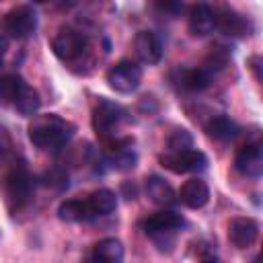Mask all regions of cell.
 Instances as JSON below:
<instances>
[{
  "mask_svg": "<svg viewBox=\"0 0 263 263\" xmlns=\"http://www.w3.org/2000/svg\"><path fill=\"white\" fill-rule=\"evenodd\" d=\"M74 134V125L55 113L37 115L29 125V140L41 150H60Z\"/></svg>",
  "mask_w": 263,
  "mask_h": 263,
  "instance_id": "6da1fadb",
  "label": "cell"
},
{
  "mask_svg": "<svg viewBox=\"0 0 263 263\" xmlns=\"http://www.w3.org/2000/svg\"><path fill=\"white\" fill-rule=\"evenodd\" d=\"M107 82L115 92L129 95L142 82V68L132 60H121L107 72Z\"/></svg>",
  "mask_w": 263,
  "mask_h": 263,
  "instance_id": "7a4b0ae2",
  "label": "cell"
},
{
  "mask_svg": "<svg viewBox=\"0 0 263 263\" xmlns=\"http://www.w3.org/2000/svg\"><path fill=\"white\" fill-rule=\"evenodd\" d=\"M160 164L171 173H201L208 168V156L201 150H183V152H166L158 156Z\"/></svg>",
  "mask_w": 263,
  "mask_h": 263,
  "instance_id": "3957f363",
  "label": "cell"
},
{
  "mask_svg": "<svg viewBox=\"0 0 263 263\" xmlns=\"http://www.w3.org/2000/svg\"><path fill=\"white\" fill-rule=\"evenodd\" d=\"M86 45H88L86 35L80 33L78 29H72V27H62L51 41L53 53L64 62H72V60L80 58L84 53Z\"/></svg>",
  "mask_w": 263,
  "mask_h": 263,
  "instance_id": "277c9868",
  "label": "cell"
},
{
  "mask_svg": "<svg viewBox=\"0 0 263 263\" xmlns=\"http://www.w3.org/2000/svg\"><path fill=\"white\" fill-rule=\"evenodd\" d=\"M4 31L14 39H27L37 29V14L29 4H18L4 14Z\"/></svg>",
  "mask_w": 263,
  "mask_h": 263,
  "instance_id": "5b68a950",
  "label": "cell"
},
{
  "mask_svg": "<svg viewBox=\"0 0 263 263\" xmlns=\"http://www.w3.org/2000/svg\"><path fill=\"white\" fill-rule=\"evenodd\" d=\"M121 107L107 101V99H101L97 103V107L92 109V127L95 132L101 136V138H109L115 129V125L121 121Z\"/></svg>",
  "mask_w": 263,
  "mask_h": 263,
  "instance_id": "8992f818",
  "label": "cell"
},
{
  "mask_svg": "<svg viewBox=\"0 0 263 263\" xmlns=\"http://www.w3.org/2000/svg\"><path fill=\"white\" fill-rule=\"evenodd\" d=\"M214 18H216V29L222 31L224 35L245 37L251 33V23L230 6H222V8L214 10Z\"/></svg>",
  "mask_w": 263,
  "mask_h": 263,
  "instance_id": "52a82bcc",
  "label": "cell"
},
{
  "mask_svg": "<svg viewBox=\"0 0 263 263\" xmlns=\"http://www.w3.org/2000/svg\"><path fill=\"white\" fill-rule=\"evenodd\" d=\"M4 187H6V195H8V201L14 203L16 208L25 205L31 197V191H33V183H31V177L29 173L21 166V168H14L6 175V181H4Z\"/></svg>",
  "mask_w": 263,
  "mask_h": 263,
  "instance_id": "ba28073f",
  "label": "cell"
},
{
  "mask_svg": "<svg viewBox=\"0 0 263 263\" xmlns=\"http://www.w3.org/2000/svg\"><path fill=\"white\" fill-rule=\"evenodd\" d=\"M134 49H136V55L140 58V62H144L148 66L158 64L160 58H162L160 37L154 31H148V29L136 33V37H134Z\"/></svg>",
  "mask_w": 263,
  "mask_h": 263,
  "instance_id": "9c48e42d",
  "label": "cell"
},
{
  "mask_svg": "<svg viewBox=\"0 0 263 263\" xmlns=\"http://www.w3.org/2000/svg\"><path fill=\"white\" fill-rule=\"evenodd\" d=\"M183 226V218L181 214H175L171 210H162V212H156L152 216H148L144 222H142V228L148 236H164V234H171L175 230H179Z\"/></svg>",
  "mask_w": 263,
  "mask_h": 263,
  "instance_id": "30bf717a",
  "label": "cell"
},
{
  "mask_svg": "<svg viewBox=\"0 0 263 263\" xmlns=\"http://www.w3.org/2000/svg\"><path fill=\"white\" fill-rule=\"evenodd\" d=\"M259 236V222L255 218H232L228 224V238L236 249L251 247Z\"/></svg>",
  "mask_w": 263,
  "mask_h": 263,
  "instance_id": "8fae6325",
  "label": "cell"
},
{
  "mask_svg": "<svg viewBox=\"0 0 263 263\" xmlns=\"http://www.w3.org/2000/svg\"><path fill=\"white\" fill-rule=\"evenodd\" d=\"M234 166L238 173L247 177H259L263 171V152L259 144H245L236 156H234Z\"/></svg>",
  "mask_w": 263,
  "mask_h": 263,
  "instance_id": "7c38bea8",
  "label": "cell"
},
{
  "mask_svg": "<svg viewBox=\"0 0 263 263\" xmlns=\"http://www.w3.org/2000/svg\"><path fill=\"white\" fill-rule=\"evenodd\" d=\"M179 197L187 208L199 210L210 201V187L201 179H189V181L183 183V187L179 191Z\"/></svg>",
  "mask_w": 263,
  "mask_h": 263,
  "instance_id": "4fadbf2b",
  "label": "cell"
},
{
  "mask_svg": "<svg viewBox=\"0 0 263 263\" xmlns=\"http://www.w3.org/2000/svg\"><path fill=\"white\" fill-rule=\"evenodd\" d=\"M216 29L214 8L208 4H193L189 8V31L197 37H203Z\"/></svg>",
  "mask_w": 263,
  "mask_h": 263,
  "instance_id": "5bb4252c",
  "label": "cell"
},
{
  "mask_svg": "<svg viewBox=\"0 0 263 263\" xmlns=\"http://www.w3.org/2000/svg\"><path fill=\"white\" fill-rule=\"evenodd\" d=\"M58 218L64 222H88L97 216L90 210L88 199H66L58 205Z\"/></svg>",
  "mask_w": 263,
  "mask_h": 263,
  "instance_id": "9a60e30c",
  "label": "cell"
},
{
  "mask_svg": "<svg viewBox=\"0 0 263 263\" xmlns=\"http://www.w3.org/2000/svg\"><path fill=\"white\" fill-rule=\"evenodd\" d=\"M146 195L156 205H173V203H177L175 189L158 175H150L146 179Z\"/></svg>",
  "mask_w": 263,
  "mask_h": 263,
  "instance_id": "2e32d148",
  "label": "cell"
},
{
  "mask_svg": "<svg viewBox=\"0 0 263 263\" xmlns=\"http://www.w3.org/2000/svg\"><path fill=\"white\" fill-rule=\"evenodd\" d=\"M95 263H121L123 261V245L117 238H103L92 249Z\"/></svg>",
  "mask_w": 263,
  "mask_h": 263,
  "instance_id": "e0dca14e",
  "label": "cell"
},
{
  "mask_svg": "<svg viewBox=\"0 0 263 263\" xmlns=\"http://www.w3.org/2000/svg\"><path fill=\"white\" fill-rule=\"evenodd\" d=\"M27 88V82L18 74H6L0 78V103L2 105H14L23 90Z\"/></svg>",
  "mask_w": 263,
  "mask_h": 263,
  "instance_id": "ac0fdd59",
  "label": "cell"
},
{
  "mask_svg": "<svg viewBox=\"0 0 263 263\" xmlns=\"http://www.w3.org/2000/svg\"><path fill=\"white\" fill-rule=\"evenodd\" d=\"M205 132H208V136L214 138V140L228 142V140L236 138V134H238V125H236L230 117H226V115H218V117H212V119H210V123L205 125Z\"/></svg>",
  "mask_w": 263,
  "mask_h": 263,
  "instance_id": "d6986e66",
  "label": "cell"
},
{
  "mask_svg": "<svg viewBox=\"0 0 263 263\" xmlns=\"http://www.w3.org/2000/svg\"><path fill=\"white\" fill-rule=\"evenodd\" d=\"M88 205L95 212V216H107L117 208V195L111 189H97L88 197Z\"/></svg>",
  "mask_w": 263,
  "mask_h": 263,
  "instance_id": "ffe728a7",
  "label": "cell"
},
{
  "mask_svg": "<svg viewBox=\"0 0 263 263\" xmlns=\"http://www.w3.org/2000/svg\"><path fill=\"white\" fill-rule=\"evenodd\" d=\"M212 82V74L205 68H191V70H183L181 76V84L189 90H205Z\"/></svg>",
  "mask_w": 263,
  "mask_h": 263,
  "instance_id": "44dd1931",
  "label": "cell"
},
{
  "mask_svg": "<svg viewBox=\"0 0 263 263\" xmlns=\"http://www.w3.org/2000/svg\"><path fill=\"white\" fill-rule=\"evenodd\" d=\"M39 105H41V99H39L37 90L31 88L29 84H27V88L23 90V95L18 97V101L14 103V107H16L23 115H33V113L39 109Z\"/></svg>",
  "mask_w": 263,
  "mask_h": 263,
  "instance_id": "7402d4cb",
  "label": "cell"
},
{
  "mask_svg": "<svg viewBox=\"0 0 263 263\" xmlns=\"http://www.w3.org/2000/svg\"><path fill=\"white\" fill-rule=\"evenodd\" d=\"M168 150L171 152H183V150H191L193 146V138L187 129H175L171 136H168Z\"/></svg>",
  "mask_w": 263,
  "mask_h": 263,
  "instance_id": "603a6c76",
  "label": "cell"
},
{
  "mask_svg": "<svg viewBox=\"0 0 263 263\" xmlns=\"http://www.w3.org/2000/svg\"><path fill=\"white\" fill-rule=\"evenodd\" d=\"M136 160H138V156H136L129 148H125V150H117V152L109 158V164H111V168H115V171H129V168L136 166Z\"/></svg>",
  "mask_w": 263,
  "mask_h": 263,
  "instance_id": "cb8c5ba5",
  "label": "cell"
},
{
  "mask_svg": "<svg viewBox=\"0 0 263 263\" xmlns=\"http://www.w3.org/2000/svg\"><path fill=\"white\" fill-rule=\"evenodd\" d=\"M156 6H158L162 12H171V14H177V12L183 10V4H179V2H158Z\"/></svg>",
  "mask_w": 263,
  "mask_h": 263,
  "instance_id": "d4e9b609",
  "label": "cell"
},
{
  "mask_svg": "<svg viewBox=\"0 0 263 263\" xmlns=\"http://www.w3.org/2000/svg\"><path fill=\"white\" fill-rule=\"evenodd\" d=\"M259 62H261V58H259V55H253V58H251V62H249V64H251V70L255 72V78H257V80H261V72H259Z\"/></svg>",
  "mask_w": 263,
  "mask_h": 263,
  "instance_id": "484cf974",
  "label": "cell"
},
{
  "mask_svg": "<svg viewBox=\"0 0 263 263\" xmlns=\"http://www.w3.org/2000/svg\"><path fill=\"white\" fill-rule=\"evenodd\" d=\"M199 263H218V257H216L212 251H205V253L199 257Z\"/></svg>",
  "mask_w": 263,
  "mask_h": 263,
  "instance_id": "4316f807",
  "label": "cell"
},
{
  "mask_svg": "<svg viewBox=\"0 0 263 263\" xmlns=\"http://www.w3.org/2000/svg\"><path fill=\"white\" fill-rule=\"evenodd\" d=\"M6 49H8V39L4 35H0V55H4Z\"/></svg>",
  "mask_w": 263,
  "mask_h": 263,
  "instance_id": "83f0119b",
  "label": "cell"
},
{
  "mask_svg": "<svg viewBox=\"0 0 263 263\" xmlns=\"http://www.w3.org/2000/svg\"><path fill=\"white\" fill-rule=\"evenodd\" d=\"M253 263H259V257H255V259H253Z\"/></svg>",
  "mask_w": 263,
  "mask_h": 263,
  "instance_id": "f1b7e54d",
  "label": "cell"
},
{
  "mask_svg": "<svg viewBox=\"0 0 263 263\" xmlns=\"http://www.w3.org/2000/svg\"><path fill=\"white\" fill-rule=\"evenodd\" d=\"M0 68H2V55H0Z\"/></svg>",
  "mask_w": 263,
  "mask_h": 263,
  "instance_id": "f546056e",
  "label": "cell"
},
{
  "mask_svg": "<svg viewBox=\"0 0 263 263\" xmlns=\"http://www.w3.org/2000/svg\"><path fill=\"white\" fill-rule=\"evenodd\" d=\"M90 263H95V261H90Z\"/></svg>",
  "mask_w": 263,
  "mask_h": 263,
  "instance_id": "4dcf8cb0",
  "label": "cell"
}]
</instances>
